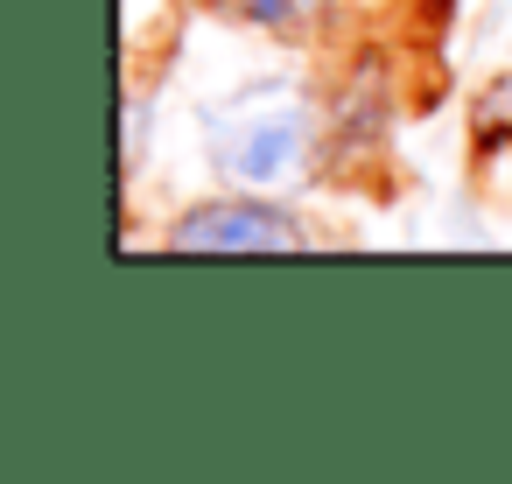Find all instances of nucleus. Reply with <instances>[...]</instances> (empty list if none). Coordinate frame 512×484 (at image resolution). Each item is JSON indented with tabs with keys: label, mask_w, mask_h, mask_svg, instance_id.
I'll use <instances>...</instances> for the list:
<instances>
[{
	"label": "nucleus",
	"mask_w": 512,
	"mask_h": 484,
	"mask_svg": "<svg viewBox=\"0 0 512 484\" xmlns=\"http://www.w3.org/2000/svg\"><path fill=\"white\" fill-rule=\"evenodd\" d=\"M204 141L218 176L239 190H288L330 169V106L302 85H239L225 106L204 113Z\"/></svg>",
	"instance_id": "nucleus-1"
},
{
	"label": "nucleus",
	"mask_w": 512,
	"mask_h": 484,
	"mask_svg": "<svg viewBox=\"0 0 512 484\" xmlns=\"http://www.w3.org/2000/svg\"><path fill=\"white\" fill-rule=\"evenodd\" d=\"M162 246H176V253H302V246H316V232L267 190H239V197H211V204L183 211L162 232Z\"/></svg>",
	"instance_id": "nucleus-2"
},
{
	"label": "nucleus",
	"mask_w": 512,
	"mask_h": 484,
	"mask_svg": "<svg viewBox=\"0 0 512 484\" xmlns=\"http://www.w3.org/2000/svg\"><path fill=\"white\" fill-rule=\"evenodd\" d=\"M330 169H351L358 155H379L393 134V92H386V64L358 57L337 85H330Z\"/></svg>",
	"instance_id": "nucleus-3"
},
{
	"label": "nucleus",
	"mask_w": 512,
	"mask_h": 484,
	"mask_svg": "<svg viewBox=\"0 0 512 484\" xmlns=\"http://www.w3.org/2000/svg\"><path fill=\"white\" fill-rule=\"evenodd\" d=\"M204 8L232 29H253L281 50H309L330 43V29L344 22V0H204Z\"/></svg>",
	"instance_id": "nucleus-4"
}]
</instances>
